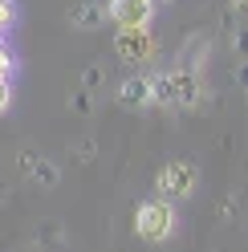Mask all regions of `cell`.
<instances>
[{
  "label": "cell",
  "instance_id": "6da1fadb",
  "mask_svg": "<svg viewBox=\"0 0 248 252\" xmlns=\"http://www.w3.org/2000/svg\"><path fill=\"white\" fill-rule=\"evenodd\" d=\"M204 98V82L191 69H175V73H159L151 77V102L163 106H195Z\"/></svg>",
  "mask_w": 248,
  "mask_h": 252
},
{
  "label": "cell",
  "instance_id": "7a4b0ae2",
  "mask_svg": "<svg viewBox=\"0 0 248 252\" xmlns=\"http://www.w3.org/2000/svg\"><path fill=\"white\" fill-rule=\"evenodd\" d=\"M134 232H138V240H147V244H163L167 236L175 232V212H171V199H147L143 208L134 212Z\"/></svg>",
  "mask_w": 248,
  "mask_h": 252
},
{
  "label": "cell",
  "instance_id": "3957f363",
  "mask_svg": "<svg viewBox=\"0 0 248 252\" xmlns=\"http://www.w3.org/2000/svg\"><path fill=\"white\" fill-rule=\"evenodd\" d=\"M195 179H199V171H195L191 163L175 159V163H167L159 175H155V187H159L163 199H187V195L195 191Z\"/></svg>",
  "mask_w": 248,
  "mask_h": 252
},
{
  "label": "cell",
  "instance_id": "277c9868",
  "mask_svg": "<svg viewBox=\"0 0 248 252\" xmlns=\"http://www.w3.org/2000/svg\"><path fill=\"white\" fill-rule=\"evenodd\" d=\"M114 53L122 61H147L155 53V37L147 25H130V29H118L114 33Z\"/></svg>",
  "mask_w": 248,
  "mask_h": 252
},
{
  "label": "cell",
  "instance_id": "5b68a950",
  "mask_svg": "<svg viewBox=\"0 0 248 252\" xmlns=\"http://www.w3.org/2000/svg\"><path fill=\"white\" fill-rule=\"evenodd\" d=\"M106 17H110L118 29L151 25V17H155V0H110V4H106Z\"/></svg>",
  "mask_w": 248,
  "mask_h": 252
},
{
  "label": "cell",
  "instance_id": "8992f818",
  "mask_svg": "<svg viewBox=\"0 0 248 252\" xmlns=\"http://www.w3.org/2000/svg\"><path fill=\"white\" fill-rule=\"evenodd\" d=\"M118 102L122 106H147L151 102V77H126V82L118 86Z\"/></svg>",
  "mask_w": 248,
  "mask_h": 252
},
{
  "label": "cell",
  "instance_id": "52a82bcc",
  "mask_svg": "<svg viewBox=\"0 0 248 252\" xmlns=\"http://www.w3.org/2000/svg\"><path fill=\"white\" fill-rule=\"evenodd\" d=\"M69 25H77V29H98V25H102V4H94V0H77V4L69 8Z\"/></svg>",
  "mask_w": 248,
  "mask_h": 252
},
{
  "label": "cell",
  "instance_id": "ba28073f",
  "mask_svg": "<svg viewBox=\"0 0 248 252\" xmlns=\"http://www.w3.org/2000/svg\"><path fill=\"white\" fill-rule=\"evenodd\" d=\"M25 167L33 171V179H37L41 187H57V167H53V163H45V159H37V163L25 159Z\"/></svg>",
  "mask_w": 248,
  "mask_h": 252
},
{
  "label": "cell",
  "instance_id": "9c48e42d",
  "mask_svg": "<svg viewBox=\"0 0 248 252\" xmlns=\"http://www.w3.org/2000/svg\"><path fill=\"white\" fill-rule=\"evenodd\" d=\"M232 45H236V53H240V57H248V29H240V33L232 37Z\"/></svg>",
  "mask_w": 248,
  "mask_h": 252
},
{
  "label": "cell",
  "instance_id": "30bf717a",
  "mask_svg": "<svg viewBox=\"0 0 248 252\" xmlns=\"http://www.w3.org/2000/svg\"><path fill=\"white\" fill-rule=\"evenodd\" d=\"M8 25H12V4H8V0H0V33H4Z\"/></svg>",
  "mask_w": 248,
  "mask_h": 252
},
{
  "label": "cell",
  "instance_id": "8fae6325",
  "mask_svg": "<svg viewBox=\"0 0 248 252\" xmlns=\"http://www.w3.org/2000/svg\"><path fill=\"white\" fill-rule=\"evenodd\" d=\"M8 69H12V53L0 45V77H8Z\"/></svg>",
  "mask_w": 248,
  "mask_h": 252
},
{
  "label": "cell",
  "instance_id": "7c38bea8",
  "mask_svg": "<svg viewBox=\"0 0 248 252\" xmlns=\"http://www.w3.org/2000/svg\"><path fill=\"white\" fill-rule=\"evenodd\" d=\"M82 82H86V90H90V86H98V82H102V69H98V65H90Z\"/></svg>",
  "mask_w": 248,
  "mask_h": 252
},
{
  "label": "cell",
  "instance_id": "4fadbf2b",
  "mask_svg": "<svg viewBox=\"0 0 248 252\" xmlns=\"http://www.w3.org/2000/svg\"><path fill=\"white\" fill-rule=\"evenodd\" d=\"M8 98H12L8 94V77H0V110H8Z\"/></svg>",
  "mask_w": 248,
  "mask_h": 252
},
{
  "label": "cell",
  "instance_id": "5bb4252c",
  "mask_svg": "<svg viewBox=\"0 0 248 252\" xmlns=\"http://www.w3.org/2000/svg\"><path fill=\"white\" fill-rule=\"evenodd\" d=\"M232 12H236V17H248V0H232Z\"/></svg>",
  "mask_w": 248,
  "mask_h": 252
},
{
  "label": "cell",
  "instance_id": "9a60e30c",
  "mask_svg": "<svg viewBox=\"0 0 248 252\" xmlns=\"http://www.w3.org/2000/svg\"><path fill=\"white\" fill-rule=\"evenodd\" d=\"M236 77H240V86H248V61L240 65V73H236Z\"/></svg>",
  "mask_w": 248,
  "mask_h": 252
},
{
  "label": "cell",
  "instance_id": "2e32d148",
  "mask_svg": "<svg viewBox=\"0 0 248 252\" xmlns=\"http://www.w3.org/2000/svg\"><path fill=\"white\" fill-rule=\"evenodd\" d=\"M155 4H167V0H155Z\"/></svg>",
  "mask_w": 248,
  "mask_h": 252
}]
</instances>
